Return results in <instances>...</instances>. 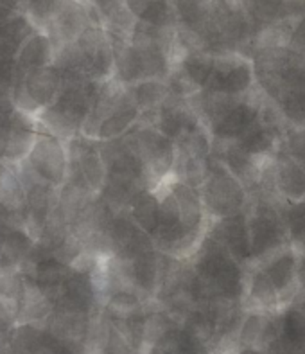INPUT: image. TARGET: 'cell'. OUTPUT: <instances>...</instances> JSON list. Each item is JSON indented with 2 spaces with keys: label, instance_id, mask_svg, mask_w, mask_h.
Listing matches in <instances>:
<instances>
[{
  "label": "cell",
  "instance_id": "obj_43",
  "mask_svg": "<svg viewBox=\"0 0 305 354\" xmlns=\"http://www.w3.org/2000/svg\"><path fill=\"white\" fill-rule=\"evenodd\" d=\"M300 286L302 292H305V250L300 252Z\"/></svg>",
  "mask_w": 305,
  "mask_h": 354
},
{
  "label": "cell",
  "instance_id": "obj_37",
  "mask_svg": "<svg viewBox=\"0 0 305 354\" xmlns=\"http://www.w3.org/2000/svg\"><path fill=\"white\" fill-rule=\"evenodd\" d=\"M284 220L289 232V241L298 252L305 250V202L282 205Z\"/></svg>",
  "mask_w": 305,
  "mask_h": 354
},
{
  "label": "cell",
  "instance_id": "obj_29",
  "mask_svg": "<svg viewBox=\"0 0 305 354\" xmlns=\"http://www.w3.org/2000/svg\"><path fill=\"white\" fill-rule=\"evenodd\" d=\"M126 9L140 26L176 29L173 0H124Z\"/></svg>",
  "mask_w": 305,
  "mask_h": 354
},
{
  "label": "cell",
  "instance_id": "obj_21",
  "mask_svg": "<svg viewBox=\"0 0 305 354\" xmlns=\"http://www.w3.org/2000/svg\"><path fill=\"white\" fill-rule=\"evenodd\" d=\"M92 26H101L94 9L83 0H67L49 26L45 27V32L50 36L58 53L65 45L76 41Z\"/></svg>",
  "mask_w": 305,
  "mask_h": 354
},
{
  "label": "cell",
  "instance_id": "obj_25",
  "mask_svg": "<svg viewBox=\"0 0 305 354\" xmlns=\"http://www.w3.org/2000/svg\"><path fill=\"white\" fill-rule=\"evenodd\" d=\"M38 130H40V126H38L36 117L29 115L22 110H17L11 128H9L2 148H0V160L6 162L8 166H18L20 162L26 160L35 146Z\"/></svg>",
  "mask_w": 305,
  "mask_h": 354
},
{
  "label": "cell",
  "instance_id": "obj_14",
  "mask_svg": "<svg viewBox=\"0 0 305 354\" xmlns=\"http://www.w3.org/2000/svg\"><path fill=\"white\" fill-rule=\"evenodd\" d=\"M67 149L68 184L99 196L106 184V166L101 153V142L85 135H77L67 140Z\"/></svg>",
  "mask_w": 305,
  "mask_h": 354
},
{
  "label": "cell",
  "instance_id": "obj_16",
  "mask_svg": "<svg viewBox=\"0 0 305 354\" xmlns=\"http://www.w3.org/2000/svg\"><path fill=\"white\" fill-rule=\"evenodd\" d=\"M205 90L228 97H248L259 92L251 58L235 53L215 54L214 71Z\"/></svg>",
  "mask_w": 305,
  "mask_h": 354
},
{
  "label": "cell",
  "instance_id": "obj_9",
  "mask_svg": "<svg viewBox=\"0 0 305 354\" xmlns=\"http://www.w3.org/2000/svg\"><path fill=\"white\" fill-rule=\"evenodd\" d=\"M99 85L90 81H65L54 103L36 117L38 126L63 140L83 133Z\"/></svg>",
  "mask_w": 305,
  "mask_h": 354
},
{
  "label": "cell",
  "instance_id": "obj_36",
  "mask_svg": "<svg viewBox=\"0 0 305 354\" xmlns=\"http://www.w3.org/2000/svg\"><path fill=\"white\" fill-rule=\"evenodd\" d=\"M23 286H26V277L22 270L0 266V299L11 308L14 317H17L18 302L22 299Z\"/></svg>",
  "mask_w": 305,
  "mask_h": 354
},
{
  "label": "cell",
  "instance_id": "obj_28",
  "mask_svg": "<svg viewBox=\"0 0 305 354\" xmlns=\"http://www.w3.org/2000/svg\"><path fill=\"white\" fill-rule=\"evenodd\" d=\"M26 277V275H23ZM56 308V301L49 292L26 277L22 299L17 308V324H43Z\"/></svg>",
  "mask_w": 305,
  "mask_h": 354
},
{
  "label": "cell",
  "instance_id": "obj_7",
  "mask_svg": "<svg viewBox=\"0 0 305 354\" xmlns=\"http://www.w3.org/2000/svg\"><path fill=\"white\" fill-rule=\"evenodd\" d=\"M140 121H142V113L135 103L131 86L110 80L97 86L92 112L81 135L99 142L121 139Z\"/></svg>",
  "mask_w": 305,
  "mask_h": 354
},
{
  "label": "cell",
  "instance_id": "obj_17",
  "mask_svg": "<svg viewBox=\"0 0 305 354\" xmlns=\"http://www.w3.org/2000/svg\"><path fill=\"white\" fill-rule=\"evenodd\" d=\"M13 167L23 187L22 223L38 241L41 230L58 207L59 189L38 182L22 164Z\"/></svg>",
  "mask_w": 305,
  "mask_h": 354
},
{
  "label": "cell",
  "instance_id": "obj_31",
  "mask_svg": "<svg viewBox=\"0 0 305 354\" xmlns=\"http://www.w3.org/2000/svg\"><path fill=\"white\" fill-rule=\"evenodd\" d=\"M128 216L149 236H155L160 221V198L157 189H146L131 200L126 209Z\"/></svg>",
  "mask_w": 305,
  "mask_h": 354
},
{
  "label": "cell",
  "instance_id": "obj_8",
  "mask_svg": "<svg viewBox=\"0 0 305 354\" xmlns=\"http://www.w3.org/2000/svg\"><path fill=\"white\" fill-rule=\"evenodd\" d=\"M282 205V200H278L277 196L266 193L262 189L251 193L250 207L246 209L251 266L291 245Z\"/></svg>",
  "mask_w": 305,
  "mask_h": 354
},
{
  "label": "cell",
  "instance_id": "obj_40",
  "mask_svg": "<svg viewBox=\"0 0 305 354\" xmlns=\"http://www.w3.org/2000/svg\"><path fill=\"white\" fill-rule=\"evenodd\" d=\"M17 225H23L20 214L9 205H6L4 202H0V252H2V247H4L9 230L17 227Z\"/></svg>",
  "mask_w": 305,
  "mask_h": 354
},
{
  "label": "cell",
  "instance_id": "obj_4",
  "mask_svg": "<svg viewBox=\"0 0 305 354\" xmlns=\"http://www.w3.org/2000/svg\"><path fill=\"white\" fill-rule=\"evenodd\" d=\"M190 99L215 146L237 142L255 124L266 101L260 90L248 97H228L203 90Z\"/></svg>",
  "mask_w": 305,
  "mask_h": 354
},
{
  "label": "cell",
  "instance_id": "obj_1",
  "mask_svg": "<svg viewBox=\"0 0 305 354\" xmlns=\"http://www.w3.org/2000/svg\"><path fill=\"white\" fill-rule=\"evenodd\" d=\"M157 193L160 198V221L152 236L155 247L167 256L190 259L210 225L199 189L170 176L158 185Z\"/></svg>",
  "mask_w": 305,
  "mask_h": 354
},
{
  "label": "cell",
  "instance_id": "obj_5",
  "mask_svg": "<svg viewBox=\"0 0 305 354\" xmlns=\"http://www.w3.org/2000/svg\"><path fill=\"white\" fill-rule=\"evenodd\" d=\"M54 65L61 71L65 81L106 83L113 80L115 50L106 27H88L76 41L56 53Z\"/></svg>",
  "mask_w": 305,
  "mask_h": 354
},
{
  "label": "cell",
  "instance_id": "obj_18",
  "mask_svg": "<svg viewBox=\"0 0 305 354\" xmlns=\"http://www.w3.org/2000/svg\"><path fill=\"white\" fill-rule=\"evenodd\" d=\"M259 189L286 203L305 202V167L278 149L277 155L266 162Z\"/></svg>",
  "mask_w": 305,
  "mask_h": 354
},
{
  "label": "cell",
  "instance_id": "obj_19",
  "mask_svg": "<svg viewBox=\"0 0 305 354\" xmlns=\"http://www.w3.org/2000/svg\"><path fill=\"white\" fill-rule=\"evenodd\" d=\"M166 259L167 256L164 252L151 248L135 256L133 259L117 261V263L121 266L126 283L130 284L144 301L152 302L157 301L161 288V281L166 274Z\"/></svg>",
  "mask_w": 305,
  "mask_h": 354
},
{
  "label": "cell",
  "instance_id": "obj_39",
  "mask_svg": "<svg viewBox=\"0 0 305 354\" xmlns=\"http://www.w3.org/2000/svg\"><path fill=\"white\" fill-rule=\"evenodd\" d=\"M280 151L305 167V128L302 130H286Z\"/></svg>",
  "mask_w": 305,
  "mask_h": 354
},
{
  "label": "cell",
  "instance_id": "obj_34",
  "mask_svg": "<svg viewBox=\"0 0 305 354\" xmlns=\"http://www.w3.org/2000/svg\"><path fill=\"white\" fill-rule=\"evenodd\" d=\"M131 94L142 113V121H148L167 99L169 86H167V81H140L137 85H131Z\"/></svg>",
  "mask_w": 305,
  "mask_h": 354
},
{
  "label": "cell",
  "instance_id": "obj_11",
  "mask_svg": "<svg viewBox=\"0 0 305 354\" xmlns=\"http://www.w3.org/2000/svg\"><path fill=\"white\" fill-rule=\"evenodd\" d=\"M124 137L137 153L152 189H157L161 182L173 176L176 164L175 140L161 133L157 126L149 121H140Z\"/></svg>",
  "mask_w": 305,
  "mask_h": 354
},
{
  "label": "cell",
  "instance_id": "obj_35",
  "mask_svg": "<svg viewBox=\"0 0 305 354\" xmlns=\"http://www.w3.org/2000/svg\"><path fill=\"white\" fill-rule=\"evenodd\" d=\"M45 340L43 324H17L11 335V354H40Z\"/></svg>",
  "mask_w": 305,
  "mask_h": 354
},
{
  "label": "cell",
  "instance_id": "obj_27",
  "mask_svg": "<svg viewBox=\"0 0 305 354\" xmlns=\"http://www.w3.org/2000/svg\"><path fill=\"white\" fill-rule=\"evenodd\" d=\"M54 59H56V47L50 36L38 29L27 38L26 44L18 50L14 58V77L35 68L54 65Z\"/></svg>",
  "mask_w": 305,
  "mask_h": 354
},
{
  "label": "cell",
  "instance_id": "obj_22",
  "mask_svg": "<svg viewBox=\"0 0 305 354\" xmlns=\"http://www.w3.org/2000/svg\"><path fill=\"white\" fill-rule=\"evenodd\" d=\"M149 122L157 126L158 130L169 139L176 140L184 137L188 131L196 130L197 126L203 124L201 115L197 113L196 106L193 104L190 97H179V95L170 94L160 104L157 112L148 119Z\"/></svg>",
  "mask_w": 305,
  "mask_h": 354
},
{
  "label": "cell",
  "instance_id": "obj_32",
  "mask_svg": "<svg viewBox=\"0 0 305 354\" xmlns=\"http://www.w3.org/2000/svg\"><path fill=\"white\" fill-rule=\"evenodd\" d=\"M38 27L26 13H18L0 27V59H14L18 50Z\"/></svg>",
  "mask_w": 305,
  "mask_h": 354
},
{
  "label": "cell",
  "instance_id": "obj_26",
  "mask_svg": "<svg viewBox=\"0 0 305 354\" xmlns=\"http://www.w3.org/2000/svg\"><path fill=\"white\" fill-rule=\"evenodd\" d=\"M148 354H217V351L193 329L176 322L152 344Z\"/></svg>",
  "mask_w": 305,
  "mask_h": 354
},
{
  "label": "cell",
  "instance_id": "obj_23",
  "mask_svg": "<svg viewBox=\"0 0 305 354\" xmlns=\"http://www.w3.org/2000/svg\"><path fill=\"white\" fill-rule=\"evenodd\" d=\"M206 236H210L215 243H219L233 259L246 266H251V245L250 229H248V212L230 216L219 221H210Z\"/></svg>",
  "mask_w": 305,
  "mask_h": 354
},
{
  "label": "cell",
  "instance_id": "obj_24",
  "mask_svg": "<svg viewBox=\"0 0 305 354\" xmlns=\"http://www.w3.org/2000/svg\"><path fill=\"white\" fill-rule=\"evenodd\" d=\"M260 32L287 26L305 13V0H237Z\"/></svg>",
  "mask_w": 305,
  "mask_h": 354
},
{
  "label": "cell",
  "instance_id": "obj_20",
  "mask_svg": "<svg viewBox=\"0 0 305 354\" xmlns=\"http://www.w3.org/2000/svg\"><path fill=\"white\" fill-rule=\"evenodd\" d=\"M151 248H157L152 238L131 220L128 212L113 214L106 230V257L128 261Z\"/></svg>",
  "mask_w": 305,
  "mask_h": 354
},
{
  "label": "cell",
  "instance_id": "obj_10",
  "mask_svg": "<svg viewBox=\"0 0 305 354\" xmlns=\"http://www.w3.org/2000/svg\"><path fill=\"white\" fill-rule=\"evenodd\" d=\"M199 194L210 221L241 214L251 202L250 189L215 157H212L208 175L199 187Z\"/></svg>",
  "mask_w": 305,
  "mask_h": 354
},
{
  "label": "cell",
  "instance_id": "obj_15",
  "mask_svg": "<svg viewBox=\"0 0 305 354\" xmlns=\"http://www.w3.org/2000/svg\"><path fill=\"white\" fill-rule=\"evenodd\" d=\"M259 349L268 354H305V310L293 301L275 311Z\"/></svg>",
  "mask_w": 305,
  "mask_h": 354
},
{
  "label": "cell",
  "instance_id": "obj_13",
  "mask_svg": "<svg viewBox=\"0 0 305 354\" xmlns=\"http://www.w3.org/2000/svg\"><path fill=\"white\" fill-rule=\"evenodd\" d=\"M20 164L41 184L63 187L68 175L67 140L40 128L31 153Z\"/></svg>",
  "mask_w": 305,
  "mask_h": 354
},
{
  "label": "cell",
  "instance_id": "obj_3",
  "mask_svg": "<svg viewBox=\"0 0 305 354\" xmlns=\"http://www.w3.org/2000/svg\"><path fill=\"white\" fill-rule=\"evenodd\" d=\"M188 261L193 265L203 304L244 306L248 270L219 243L205 236Z\"/></svg>",
  "mask_w": 305,
  "mask_h": 354
},
{
  "label": "cell",
  "instance_id": "obj_41",
  "mask_svg": "<svg viewBox=\"0 0 305 354\" xmlns=\"http://www.w3.org/2000/svg\"><path fill=\"white\" fill-rule=\"evenodd\" d=\"M17 110L18 108L14 106L13 99L9 97V95L0 94V148H2V142H4L9 128H11V122H13Z\"/></svg>",
  "mask_w": 305,
  "mask_h": 354
},
{
  "label": "cell",
  "instance_id": "obj_42",
  "mask_svg": "<svg viewBox=\"0 0 305 354\" xmlns=\"http://www.w3.org/2000/svg\"><path fill=\"white\" fill-rule=\"evenodd\" d=\"M287 45L298 53L305 54V13L298 17L295 22L289 24V35H287Z\"/></svg>",
  "mask_w": 305,
  "mask_h": 354
},
{
  "label": "cell",
  "instance_id": "obj_2",
  "mask_svg": "<svg viewBox=\"0 0 305 354\" xmlns=\"http://www.w3.org/2000/svg\"><path fill=\"white\" fill-rule=\"evenodd\" d=\"M300 292V252L289 245L248 268L244 308L275 313L291 304Z\"/></svg>",
  "mask_w": 305,
  "mask_h": 354
},
{
  "label": "cell",
  "instance_id": "obj_33",
  "mask_svg": "<svg viewBox=\"0 0 305 354\" xmlns=\"http://www.w3.org/2000/svg\"><path fill=\"white\" fill-rule=\"evenodd\" d=\"M271 103L282 119L286 130L305 128V90L282 92L275 99H271Z\"/></svg>",
  "mask_w": 305,
  "mask_h": 354
},
{
  "label": "cell",
  "instance_id": "obj_12",
  "mask_svg": "<svg viewBox=\"0 0 305 354\" xmlns=\"http://www.w3.org/2000/svg\"><path fill=\"white\" fill-rule=\"evenodd\" d=\"M65 85V77L56 65L35 68L14 77V106L32 117H38L58 97Z\"/></svg>",
  "mask_w": 305,
  "mask_h": 354
},
{
  "label": "cell",
  "instance_id": "obj_38",
  "mask_svg": "<svg viewBox=\"0 0 305 354\" xmlns=\"http://www.w3.org/2000/svg\"><path fill=\"white\" fill-rule=\"evenodd\" d=\"M65 2L67 0H26L23 13L31 18V22L40 31H45V27L49 26L50 20L58 15Z\"/></svg>",
  "mask_w": 305,
  "mask_h": 354
},
{
  "label": "cell",
  "instance_id": "obj_6",
  "mask_svg": "<svg viewBox=\"0 0 305 354\" xmlns=\"http://www.w3.org/2000/svg\"><path fill=\"white\" fill-rule=\"evenodd\" d=\"M257 40L259 29L237 0H210L208 20L199 44L203 50L214 54L235 53L250 58Z\"/></svg>",
  "mask_w": 305,
  "mask_h": 354
},
{
  "label": "cell",
  "instance_id": "obj_30",
  "mask_svg": "<svg viewBox=\"0 0 305 354\" xmlns=\"http://www.w3.org/2000/svg\"><path fill=\"white\" fill-rule=\"evenodd\" d=\"M36 245V238L23 225H17L9 230L4 247L0 252V266L2 268L22 270L26 261L31 256L32 248Z\"/></svg>",
  "mask_w": 305,
  "mask_h": 354
},
{
  "label": "cell",
  "instance_id": "obj_44",
  "mask_svg": "<svg viewBox=\"0 0 305 354\" xmlns=\"http://www.w3.org/2000/svg\"><path fill=\"white\" fill-rule=\"evenodd\" d=\"M235 354H268L266 351L259 349V347H242Z\"/></svg>",
  "mask_w": 305,
  "mask_h": 354
}]
</instances>
